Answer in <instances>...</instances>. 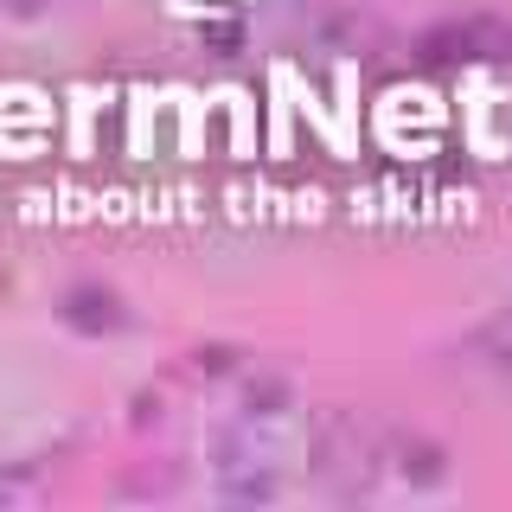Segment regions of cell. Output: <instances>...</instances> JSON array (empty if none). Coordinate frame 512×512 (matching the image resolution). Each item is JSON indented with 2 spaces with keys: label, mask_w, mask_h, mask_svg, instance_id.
I'll use <instances>...</instances> for the list:
<instances>
[{
  "label": "cell",
  "mask_w": 512,
  "mask_h": 512,
  "mask_svg": "<svg viewBox=\"0 0 512 512\" xmlns=\"http://www.w3.org/2000/svg\"><path fill=\"white\" fill-rule=\"evenodd\" d=\"M0 7H7V13H13V20H39V13H45V7H52V0H0Z\"/></svg>",
  "instance_id": "cell-8"
},
{
  "label": "cell",
  "mask_w": 512,
  "mask_h": 512,
  "mask_svg": "<svg viewBox=\"0 0 512 512\" xmlns=\"http://www.w3.org/2000/svg\"><path fill=\"white\" fill-rule=\"evenodd\" d=\"M384 436L365 410H327L308 436V480L333 500H365L384 474H391V455H384Z\"/></svg>",
  "instance_id": "cell-1"
},
{
  "label": "cell",
  "mask_w": 512,
  "mask_h": 512,
  "mask_svg": "<svg viewBox=\"0 0 512 512\" xmlns=\"http://www.w3.org/2000/svg\"><path fill=\"white\" fill-rule=\"evenodd\" d=\"M173 487H180V461H160V468H135V474L122 480L128 500H167Z\"/></svg>",
  "instance_id": "cell-6"
},
{
  "label": "cell",
  "mask_w": 512,
  "mask_h": 512,
  "mask_svg": "<svg viewBox=\"0 0 512 512\" xmlns=\"http://www.w3.org/2000/svg\"><path fill=\"white\" fill-rule=\"evenodd\" d=\"M205 39L224 45V52H237V39H244V32H237V26H205Z\"/></svg>",
  "instance_id": "cell-9"
},
{
  "label": "cell",
  "mask_w": 512,
  "mask_h": 512,
  "mask_svg": "<svg viewBox=\"0 0 512 512\" xmlns=\"http://www.w3.org/2000/svg\"><path fill=\"white\" fill-rule=\"evenodd\" d=\"M384 455H391V474L410 480V487H436V480H448V455L429 436H416V429H391V436H384Z\"/></svg>",
  "instance_id": "cell-3"
},
{
  "label": "cell",
  "mask_w": 512,
  "mask_h": 512,
  "mask_svg": "<svg viewBox=\"0 0 512 512\" xmlns=\"http://www.w3.org/2000/svg\"><path fill=\"white\" fill-rule=\"evenodd\" d=\"M64 327H77V333H116L122 327V301L109 295V288H71V295H64Z\"/></svg>",
  "instance_id": "cell-4"
},
{
  "label": "cell",
  "mask_w": 512,
  "mask_h": 512,
  "mask_svg": "<svg viewBox=\"0 0 512 512\" xmlns=\"http://www.w3.org/2000/svg\"><path fill=\"white\" fill-rule=\"evenodd\" d=\"M231 365H237V352H231V346H199V352L186 359V378H224Z\"/></svg>",
  "instance_id": "cell-7"
},
{
  "label": "cell",
  "mask_w": 512,
  "mask_h": 512,
  "mask_svg": "<svg viewBox=\"0 0 512 512\" xmlns=\"http://www.w3.org/2000/svg\"><path fill=\"white\" fill-rule=\"evenodd\" d=\"M468 359H474V365H487V372H500V378H512V314H506V320H493L487 333H474Z\"/></svg>",
  "instance_id": "cell-5"
},
{
  "label": "cell",
  "mask_w": 512,
  "mask_h": 512,
  "mask_svg": "<svg viewBox=\"0 0 512 512\" xmlns=\"http://www.w3.org/2000/svg\"><path fill=\"white\" fill-rule=\"evenodd\" d=\"M288 423H263V416H244L231 436L218 442V461H212V487L218 500L231 506H269L282 493V436Z\"/></svg>",
  "instance_id": "cell-2"
},
{
  "label": "cell",
  "mask_w": 512,
  "mask_h": 512,
  "mask_svg": "<svg viewBox=\"0 0 512 512\" xmlns=\"http://www.w3.org/2000/svg\"><path fill=\"white\" fill-rule=\"evenodd\" d=\"M20 493H26L20 480H13V474H0V506H13V500H20Z\"/></svg>",
  "instance_id": "cell-10"
}]
</instances>
